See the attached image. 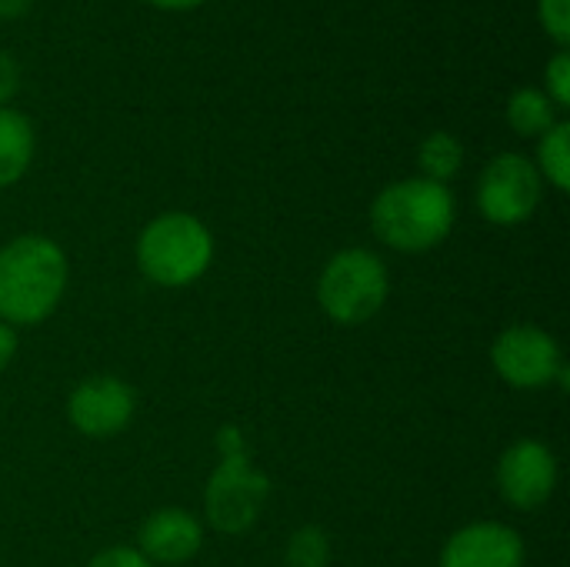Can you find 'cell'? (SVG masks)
<instances>
[{
    "label": "cell",
    "instance_id": "1",
    "mask_svg": "<svg viewBox=\"0 0 570 567\" xmlns=\"http://www.w3.org/2000/svg\"><path fill=\"white\" fill-rule=\"evenodd\" d=\"M67 287L63 251L40 234L13 237L0 247V321L33 328L47 321Z\"/></svg>",
    "mask_w": 570,
    "mask_h": 567
},
{
    "label": "cell",
    "instance_id": "2",
    "mask_svg": "<svg viewBox=\"0 0 570 567\" xmlns=\"http://www.w3.org/2000/svg\"><path fill=\"white\" fill-rule=\"evenodd\" d=\"M454 194L448 184L407 177L387 184L371 204V227L377 241L401 254H424L438 247L454 227Z\"/></svg>",
    "mask_w": 570,
    "mask_h": 567
},
{
    "label": "cell",
    "instance_id": "3",
    "mask_svg": "<svg viewBox=\"0 0 570 567\" xmlns=\"http://www.w3.org/2000/svg\"><path fill=\"white\" fill-rule=\"evenodd\" d=\"M217 448H220V465L207 481L204 511L214 531L234 538L257 525L271 495V481L264 471H257L247 461L244 438L234 424L217 431Z\"/></svg>",
    "mask_w": 570,
    "mask_h": 567
},
{
    "label": "cell",
    "instance_id": "4",
    "mask_svg": "<svg viewBox=\"0 0 570 567\" xmlns=\"http://www.w3.org/2000/svg\"><path fill=\"white\" fill-rule=\"evenodd\" d=\"M214 261L210 231L184 211H167L154 217L137 237V267L147 281L160 287L194 284Z\"/></svg>",
    "mask_w": 570,
    "mask_h": 567
},
{
    "label": "cell",
    "instance_id": "5",
    "mask_svg": "<svg viewBox=\"0 0 570 567\" xmlns=\"http://www.w3.org/2000/svg\"><path fill=\"white\" fill-rule=\"evenodd\" d=\"M387 291L391 281L384 261L374 251L347 247L324 264L317 281V304L331 321L354 328L371 321L384 307Z\"/></svg>",
    "mask_w": 570,
    "mask_h": 567
},
{
    "label": "cell",
    "instance_id": "6",
    "mask_svg": "<svg viewBox=\"0 0 570 567\" xmlns=\"http://www.w3.org/2000/svg\"><path fill=\"white\" fill-rule=\"evenodd\" d=\"M544 180L524 154H498L478 180V211L501 227H514L534 217Z\"/></svg>",
    "mask_w": 570,
    "mask_h": 567
},
{
    "label": "cell",
    "instance_id": "7",
    "mask_svg": "<svg viewBox=\"0 0 570 567\" xmlns=\"http://www.w3.org/2000/svg\"><path fill=\"white\" fill-rule=\"evenodd\" d=\"M491 364L504 384L521 388V391H538L558 378V371L564 368V358H561L558 341L548 331L534 324H514L494 341Z\"/></svg>",
    "mask_w": 570,
    "mask_h": 567
},
{
    "label": "cell",
    "instance_id": "8",
    "mask_svg": "<svg viewBox=\"0 0 570 567\" xmlns=\"http://www.w3.org/2000/svg\"><path fill=\"white\" fill-rule=\"evenodd\" d=\"M498 488H501V498L518 511H534L548 505L558 488L554 451L531 438L511 444L498 461Z\"/></svg>",
    "mask_w": 570,
    "mask_h": 567
},
{
    "label": "cell",
    "instance_id": "9",
    "mask_svg": "<svg viewBox=\"0 0 570 567\" xmlns=\"http://www.w3.org/2000/svg\"><path fill=\"white\" fill-rule=\"evenodd\" d=\"M137 398L134 388L114 374L87 378L73 388L67 401V418L83 438H114L134 418Z\"/></svg>",
    "mask_w": 570,
    "mask_h": 567
},
{
    "label": "cell",
    "instance_id": "10",
    "mask_svg": "<svg viewBox=\"0 0 570 567\" xmlns=\"http://www.w3.org/2000/svg\"><path fill=\"white\" fill-rule=\"evenodd\" d=\"M524 541L514 528L498 521H478L454 531L441 551V567H521Z\"/></svg>",
    "mask_w": 570,
    "mask_h": 567
},
{
    "label": "cell",
    "instance_id": "11",
    "mask_svg": "<svg viewBox=\"0 0 570 567\" xmlns=\"http://www.w3.org/2000/svg\"><path fill=\"white\" fill-rule=\"evenodd\" d=\"M140 555L154 565H184L190 561L200 545H204V528L200 521L184 511V508H157L144 525H140Z\"/></svg>",
    "mask_w": 570,
    "mask_h": 567
},
{
    "label": "cell",
    "instance_id": "12",
    "mask_svg": "<svg viewBox=\"0 0 570 567\" xmlns=\"http://www.w3.org/2000/svg\"><path fill=\"white\" fill-rule=\"evenodd\" d=\"M37 134L27 114L17 107H0V187L17 184L33 160Z\"/></svg>",
    "mask_w": 570,
    "mask_h": 567
},
{
    "label": "cell",
    "instance_id": "13",
    "mask_svg": "<svg viewBox=\"0 0 570 567\" xmlns=\"http://www.w3.org/2000/svg\"><path fill=\"white\" fill-rule=\"evenodd\" d=\"M504 117H508L511 130L521 134V137H541V134H548L561 120L558 107L551 104V97L541 87H518L508 97Z\"/></svg>",
    "mask_w": 570,
    "mask_h": 567
},
{
    "label": "cell",
    "instance_id": "14",
    "mask_svg": "<svg viewBox=\"0 0 570 567\" xmlns=\"http://www.w3.org/2000/svg\"><path fill=\"white\" fill-rule=\"evenodd\" d=\"M417 164H421V174L434 184H448L461 164H464V147L454 134L448 130H434L421 140L417 147Z\"/></svg>",
    "mask_w": 570,
    "mask_h": 567
},
{
    "label": "cell",
    "instance_id": "15",
    "mask_svg": "<svg viewBox=\"0 0 570 567\" xmlns=\"http://www.w3.org/2000/svg\"><path fill=\"white\" fill-rule=\"evenodd\" d=\"M538 174L541 180H548L554 190H568L570 187V124L558 120L548 134H541L538 144Z\"/></svg>",
    "mask_w": 570,
    "mask_h": 567
},
{
    "label": "cell",
    "instance_id": "16",
    "mask_svg": "<svg viewBox=\"0 0 570 567\" xmlns=\"http://www.w3.org/2000/svg\"><path fill=\"white\" fill-rule=\"evenodd\" d=\"M331 541L317 525H304L287 541V565L291 567H327Z\"/></svg>",
    "mask_w": 570,
    "mask_h": 567
},
{
    "label": "cell",
    "instance_id": "17",
    "mask_svg": "<svg viewBox=\"0 0 570 567\" xmlns=\"http://www.w3.org/2000/svg\"><path fill=\"white\" fill-rule=\"evenodd\" d=\"M558 110L570 107V53L558 47V53L544 67V87H541Z\"/></svg>",
    "mask_w": 570,
    "mask_h": 567
},
{
    "label": "cell",
    "instance_id": "18",
    "mask_svg": "<svg viewBox=\"0 0 570 567\" xmlns=\"http://www.w3.org/2000/svg\"><path fill=\"white\" fill-rule=\"evenodd\" d=\"M538 20L544 33L561 47H570V0H538Z\"/></svg>",
    "mask_w": 570,
    "mask_h": 567
},
{
    "label": "cell",
    "instance_id": "19",
    "mask_svg": "<svg viewBox=\"0 0 570 567\" xmlns=\"http://www.w3.org/2000/svg\"><path fill=\"white\" fill-rule=\"evenodd\" d=\"M87 567H154L137 548H107Z\"/></svg>",
    "mask_w": 570,
    "mask_h": 567
},
{
    "label": "cell",
    "instance_id": "20",
    "mask_svg": "<svg viewBox=\"0 0 570 567\" xmlns=\"http://www.w3.org/2000/svg\"><path fill=\"white\" fill-rule=\"evenodd\" d=\"M20 87V63L0 50V107H10V97Z\"/></svg>",
    "mask_w": 570,
    "mask_h": 567
},
{
    "label": "cell",
    "instance_id": "21",
    "mask_svg": "<svg viewBox=\"0 0 570 567\" xmlns=\"http://www.w3.org/2000/svg\"><path fill=\"white\" fill-rule=\"evenodd\" d=\"M13 354H17V334L10 324L0 321V371L13 361Z\"/></svg>",
    "mask_w": 570,
    "mask_h": 567
},
{
    "label": "cell",
    "instance_id": "22",
    "mask_svg": "<svg viewBox=\"0 0 570 567\" xmlns=\"http://www.w3.org/2000/svg\"><path fill=\"white\" fill-rule=\"evenodd\" d=\"M33 7V0H0V20H17Z\"/></svg>",
    "mask_w": 570,
    "mask_h": 567
},
{
    "label": "cell",
    "instance_id": "23",
    "mask_svg": "<svg viewBox=\"0 0 570 567\" xmlns=\"http://www.w3.org/2000/svg\"><path fill=\"white\" fill-rule=\"evenodd\" d=\"M147 3H154L160 10H194V7H200L207 0H147Z\"/></svg>",
    "mask_w": 570,
    "mask_h": 567
}]
</instances>
